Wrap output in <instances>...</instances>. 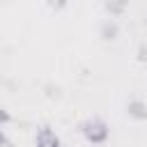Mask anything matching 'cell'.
Segmentation results:
<instances>
[{
    "mask_svg": "<svg viewBox=\"0 0 147 147\" xmlns=\"http://www.w3.org/2000/svg\"><path fill=\"white\" fill-rule=\"evenodd\" d=\"M34 145L37 147H62V140H60V136L51 129V126H39L37 129V133H34Z\"/></svg>",
    "mask_w": 147,
    "mask_h": 147,
    "instance_id": "cell-2",
    "label": "cell"
},
{
    "mask_svg": "<svg viewBox=\"0 0 147 147\" xmlns=\"http://www.w3.org/2000/svg\"><path fill=\"white\" fill-rule=\"evenodd\" d=\"M78 131L83 133V138L92 145H103L110 138V126L101 119V117H87L85 122L78 124Z\"/></svg>",
    "mask_w": 147,
    "mask_h": 147,
    "instance_id": "cell-1",
    "label": "cell"
},
{
    "mask_svg": "<svg viewBox=\"0 0 147 147\" xmlns=\"http://www.w3.org/2000/svg\"><path fill=\"white\" fill-rule=\"evenodd\" d=\"M138 60H140V62H147V44H145V41L138 46Z\"/></svg>",
    "mask_w": 147,
    "mask_h": 147,
    "instance_id": "cell-6",
    "label": "cell"
},
{
    "mask_svg": "<svg viewBox=\"0 0 147 147\" xmlns=\"http://www.w3.org/2000/svg\"><path fill=\"white\" fill-rule=\"evenodd\" d=\"M145 25H147V11H145Z\"/></svg>",
    "mask_w": 147,
    "mask_h": 147,
    "instance_id": "cell-7",
    "label": "cell"
},
{
    "mask_svg": "<svg viewBox=\"0 0 147 147\" xmlns=\"http://www.w3.org/2000/svg\"><path fill=\"white\" fill-rule=\"evenodd\" d=\"M106 11H110V14H122V11H124V5H122V2H106Z\"/></svg>",
    "mask_w": 147,
    "mask_h": 147,
    "instance_id": "cell-5",
    "label": "cell"
},
{
    "mask_svg": "<svg viewBox=\"0 0 147 147\" xmlns=\"http://www.w3.org/2000/svg\"><path fill=\"white\" fill-rule=\"evenodd\" d=\"M99 32H101V37H103L106 41H115V39H117V34H119V25H117V21L110 16V18H106V21L101 23Z\"/></svg>",
    "mask_w": 147,
    "mask_h": 147,
    "instance_id": "cell-4",
    "label": "cell"
},
{
    "mask_svg": "<svg viewBox=\"0 0 147 147\" xmlns=\"http://www.w3.org/2000/svg\"><path fill=\"white\" fill-rule=\"evenodd\" d=\"M126 115L136 122H145L147 119V103L142 99H131L126 103Z\"/></svg>",
    "mask_w": 147,
    "mask_h": 147,
    "instance_id": "cell-3",
    "label": "cell"
}]
</instances>
